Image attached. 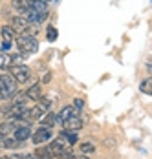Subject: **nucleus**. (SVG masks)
I'll list each match as a JSON object with an SVG mask.
<instances>
[{
	"mask_svg": "<svg viewBox=\"0 0 152 159\" xmlns=\"http://www.w3.org/2000/svg\"><path fill=\"white\" fill-rule=\"evenodd\" d=\"M44 2H51V0H44Z\"/></svg>",
	"mask_w": 152,
	"mask_h": 159,
	"instance_id": "393cba45",
	"label": "nucleus"
},
{
	"mask_svg": "<svg viewBox=\"0 0 152 159\" xmlns=\"http://www.w3.org/2000/svg\"><path fill=\"white\" fill-rule=\"evenodd\" d=\"M17 82L15 77L11 73H2L0 75V90H2V97L7 99V97L15 95L17 93Z\"/></svg>",
	"mask_w": 152,
	"mask_h": 159,
	"instance_id": "f257e3e1",
	"label": "nucleus"
},
{
	"mask_svg": "<svg viewBox=\"0 0 152 159\" xmlns=\"http://www.w3.org/2000/svg\"><path fill=\"white\" fill-rule=\"evenodd\" d=\"M28 137H31V130H30V125H24V126H18L15 132V139L17 141H20V143H24Z\"/></svg>",
	"mask_w": 152,
	"mask_h": 159,
	"instance_id": "9b49d317",
	"label": "nucleus"
},
{
	"mask_svg": "<svg viewBox=\"0 0 152 159\" xmlns=\"http://www.w3.org/2000/svg\"><path fill=\"white\" fill-rule=\"evenodd\" d=\"M2 39H4L2 48L9 49L11 44H13V40H15V30H13L11 26H2Z\"/></svg>",
	"mask_w": 152,
	"mask_h": 159,
	"instance_id": "6e6552de",
	"label": "nucleus"
},
{
	"mask_svg": "<svg viewBox=\"0 0 152 159\" xmlns=\"http://www.w3.org/2000/svg\"><path fill=\"white\" fill-rule=\"evenodd\" d=\"M0 159H2V157H0Z\"/></svg>",
	"mask_w": 152,
	"mask_h": 159,
	"instance_id": "a878e982",
	"label": "nucleus"
},
{
	"mask_svg": "<svg viewBox=\"0 0 152 159\" xmlns=\"http://www.w3.org/2000/svg\"><path fill=\"white\" fill-rule=\"evenodd\" d=\"M50 139H51V128H48V126L37 128V130L31 134L33 144H42V143H46V141H50Z\"/></svg>",
	"mask_w": 152,
	"mask_h": 159,
	"instance_id": "7ed1b4c3",
	"label": "nucleus"
},
{
	"mask_svg": "<svg viewBox=\"0 0 152 159\" xmlns=\"http://www.w3.org/2000/svg\"><path fill=\"white\" fill-rule=\"evenodd\" d=\"M24 123H17V121H7V123H2L0 125V139H4V137H9L11 134L15 135L17 128L22 126Z\"/></svg>",
	"mask_w": 152,
	"mask_h": 159,
	"instance_id": "423d86ee",
	"label": "nucleus"
},
{
	"mask_svg": "<svg viewBox=\"0 0 152 159\" xmlns=\"http://www.w3.org/2000/svg\"><path fill=\"white\" fill-rule=\"evenodd\" d=\"M46 18H48V13H35V11L28 13V22H30V26H35V28L40 26Z\"/></svg>",
	"mask_w": 152,
	"mask_h": 159,
	"instance_id": "9d476101",
	"label": "nucleus"
},
{
	"mask_svg": "<svg viewBox=\"0 0 152 159\" xmlns=\"http://www.w3.org/2000/svg\"><path fill=\"white\" fill-rule=\"evenodd\" d=\"M4 111H6V115H7L9 119H22V115H24V111H26V106H24V104H18V102H13L11 106L4 108Z\"/></svg>",
	"mask_w": 152,
	"mask_h": 159,
	"instance_id": "0eeeda50",
	"label": "nucleus"
},
{
	"mask_svg": "<svg viewBox=\"0 0 152 159\" xmlns=\"http://www.w3.org/2000/svg\"><path fill=\"white\" fill-rule=\"evenodd\" d=\"M35 13H48V2L44 0H31V9Z\"/></svg>",
	"mask_w": 152,
	"mask_h": 159,
	"instance_id": "4468645a",
	"label": "nucleus"
},
{
	"mask_svg": "<svg viewBox=\"0 0 152 159\" xmlns=\"http://www.w3.org/2000/svg\"><path fill=\"white\" fill-rule=\"evenodd\" d=\"M11 28L15 30V33H20V35H26V31L30 30V22H28V18H24V16H13L11 18Z\"/></svg>",
	"mask_w": 152,
	"mask_h": 159,
	"instance_id": "39448f33",
	"label": "nucleus"
},
{
	"mask_svg": "<svg viewBox=\"0 0 152 159\" xmlns=\"http://www.w3.org/2000/svg\"><path fill=\"white\" fill-rule=\"evenodd\" d=\"M92 152H95V146H93L92 143H83L81 144V154L86 156V154H92Z\"/></svg>",
	"mask_w": 152,
	"mask_h": 159,
	"instance_id": "aec40b11",
	"label": "nucleus"
},
{
	"mask_svg": "<svg viewBox=\"0 0 152 159\" xmlns=\"http://www.w3.org/2000/svg\"><path fill=\"white\" fill-rule=\"evenodd\" d=\"M74 115H79V111L74 108V106H66V108H62L61 110V113L57 115V119L61 121V123H66L70 117H74Z\"/></svg>",
	"mask_w": 152,
	"mask_h": 159,
	"instance_id": "f8f14e48",
	"label": "nucleus"
},
{
	"mask_svg": "<svg viewBox=\"0 0 152 159\" xmlns=\"http://www.w3.org/2000/svg\"><path fill=\"white\" fill-rule=\"evenodd\" d=\"M57 35H59V33H57V30H55L53 26H50V28H48V31H46V37H48V40H50V42L57 40Z\"/></svg>",
	"mask_w": 152,
	"mask_h": 159,
	"instance_id": "412c9836",
	"label": "nucleus"
},
{
	"mask_svg": "<svg viewBox=\"0 0 152 159\" xmlns=\"http://www.w3.org/2000/svg\"><path fill=\"white\" fill-rule=\"evenodd\" d=\"M57 121H59V119H57V115H55V113H50V111H48L44 117L40 119V125H42V126L51 128L53 125H55V123H57Z\"/></svg>",
	"mask_w": 152,
	"mask_h": 159,
	"instance_id": "a211bd4d",
	"label": "nucleus"
},
{
	"mask_svg": "<svg viewBox=\"0 0 152 159\" xmlns=\"http://www.w3.org/2000/svg\"><path fill=\"white\" fill-rule=\"evenodd\" d=\"M81 126H83V121H81V117H79V115H74V117H70L66 123H62L64 132H79Z\"/></svg>",
	"mask_w": 152,
	"mask_h": 159,
	"instance_id": "1a4fd4ad",
	"label": "nucleus"
},
{
	"mask_svg": "<svg viewBox=\"0 0 152 159\" xmlns=\"http://www.w3.org/2000/svg\"><path fill=\"white\" fill-rule=\"evenodd\" d=\"M72 159H88V157H86L84 154H79V156H74V157H72Z\"/></svg>",
	"mask_w": 152,
	"mask_h": 159,
	"instance_id": "5701e85b",
	"label": "nucleus"
},
{
	"mask_svg": "<svg viewBox=\"0 0 152 159\" xmlns=\"http://www.w3.org/2000/svg\"><path fill=\"white\" fill-rule=\"evenodd\" d=\"M74 108H75L77 111H79V110H83V108H84V101H83L81 97H77V99H74Z\"/></svg>",
	"mask_w": 152,
	"mask_h": 159,
	"instance_id": "4be33fe9",
	"label": "nucleus"
},
{
	"mask_svg": "<svg viewBox=\"0 0 152 159\" xmlns=\"http://www.w3.org/2000/svg\"><path fill=\"white\" fill-rule=\"evenodd\" d=\"M18 146H20V141H17L15 137H4V139H0V148L13 150V148H18Z\"/></svg>",
	"mask_w": 152,
	"mask_h": 159,
	"instance_id": "2eb2a0df",
	"label": "nucleus"
},
{
	"mask_svg": "<svg viewBox=\"0 0 152 159\" xmlns=\"http://www.w3.org/2000/svg\"><path fill=\"white\" fill-rule=\"evenodd\" d=\"M139 90H141L145 95H152V77H147V79L141 80V84H139Z\"/></svg>",
	"mask_w": 152,
	"mask_h": 159,
	"instance_id": "6ab92c4d",
	"label": "nucleus"
},
{
	"mask_svg": "<svg viewBox=\"0 0 152 159\" xmlns=\"http://www.w3.org/2000/svg\"><path fill=\"white\" fill-rule=\"evenodd\" d=\"M35 157L37 159H51L53 157V154H51L50 146H39L37 152H35Z\"/></svg>",
	"mask_w": 152,
	"mask_h": 159,
	"instance_id": "f3484780",
	"label": "nucleus"
},
{
	"mask_svg": "<svg viewBox=\"0 0 152 159\" xmlns=\"http://www.w3.org/2000/svg\"><path fill=\"white\" fill-rule=\"evenodd\" d=\"M17 44H18V49L22 53H35L39 49V40L33 35H20Z\"/></svg>",
	"mask_w": 152,
	"mask_h": 159,
	"instance_id": "f03ea898",
	"label": "nucleus"
},
{
	"mask_svg": "<svg viewBox=\"0 0 152 159\" xmlns=\"http://www.w3.org/2000/svg\"><path fill=\"white\" fill-rule=\"evenodd\" d=\"M0 99H4V97H2V90H0Z\"/></svg>",
	"mask_w": 152,
	"mask_h": 159,
	"instance_id": "b1692460",
	"label": "nucleus"
},
{
	"mask_svg": "<svg viewBox=\"0 0 152 159\" xmlns=\"http://www.w3.org/2000/svg\"><path fill=\"white\" fill-rule=\"evenodd\" d=\"M26 95H28V99H31V101H39V99L42 97L40 86H39V84H33V86H30V88H28V92H26Z\"/></svg>",
	"mask_w": 152,
	"mask_h": 159,
	"instance_id": "dca6fc26",
	"label": "nucleus"
},
{
	"mask_svg": "<svg viewBox=\"0 0 152 159\" xmlns=\"http://www.w3.org/2000/svg\"><path fill=\"white\" fill-rule=\"evenodd\" d=\"M17 55H9V53H2L0 55V70H7V68H13Z\"/></svg>",
	"mask_w": 152,
	"mask_h": 159,
	"instance_id": "ddd939ff",
	"label": "nucleus"
},
{
	"mask_svg": "<svg viewBox=\"0 0 152 159\" xmlns=\"http://www.w3.org/2000/svg\"><path fill=\"white\" fill-rule=\"evenodd\" d=\"M9 73L15 77V80L20 84V82H26V80L30 79L31 75V70L28 66H13V68H9Z\"/></svg>",
	"mask_w": 152,
	"mask_h": 159,
	"instance_id": "20e7f679",
	"label": "nucleus"
}]
</instances>
